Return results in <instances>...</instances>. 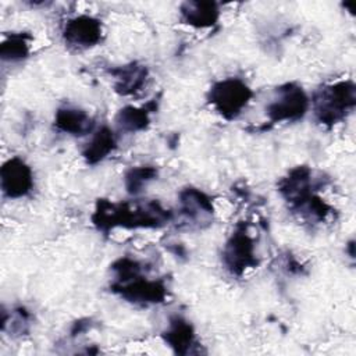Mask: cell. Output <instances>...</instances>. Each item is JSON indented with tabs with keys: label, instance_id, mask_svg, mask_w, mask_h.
<instances>
[{
	"label": "cell",
	"instance_id": "6da1fadb",
	"mask_svg": "<svg viewBox=\"0 0 356 356\" xmlns=\"http://www.w3.org/2000/svg\"><path fill=\"white\" fill-rule=\"evenodd\" d=\"M170 210L156 200L145 203H113L100 199L92 214V221L100 231H110L115 227L124 228H160L171 220Z\"/></svg>",
	"mask_w": 356,
	"mask_h": 356
},
{
	"label": "cell",
	"instance_id": "7a4b0ae2",
	"mask_svg": "<svg viewBox=\"0 0 356 356\" xmlns=\"http://www.w3.org/2000/svg\"><path fill=\"white\" fill-rule=\"evenodd\" d=\"M317 122L334 127L350 114L356 104V86L352 81H337L321 88L312 100Z\"/></svg>",
	"mask_w": 356,
	"mask_h": 356
},
{
	"label": "cell",
	"instance_id": "3957f363",
	"mask_svg": "<svg viewBox=\"0 0 356 356\" xmlns=\"http://www.w3.org/2000/svg\"><path fill=\"white\" fill-rule=\"evenodd\" d=\"M252 97L253 92L248 83L234 76L214 82L207 92V100L211 107L228 121L238 118Z\"/></svg>",
	"mask_w": 356,
	"mask_h": 356
},
{
	"label": "cell",
	"instance_id": "277c9868",
	"mask_svg": "<svg viewBox=\"0 0 356 356\" xmlns=\"http://www.w3.org/2000/svg\"><path fill=\"white\" fill-rule=\"evenodd\" d=\"M309 96L295 82H286L274 90L271 100L266 106V115L270 122H293L307 113Z\"/></svg>",
	"mask_w": 356,
	"mask_h": 356
},
{
	"label": "cell",
	"instance_id": "5b68a950",
	"mask_svg": "<svg viewBox=\"0 0 356 356\" xmlns=\"http://www.w3.org/2000/svg\"><path fill=\"white\" fill-rule=\"evenodd\" d=\"M221 260L224 267L236 277L257 266L253 236L246 225H238L222 246Z\"/></svg>",
	"mask_w": 356,
	"mask_h": 356
},
{
	"label": "cell",
	"instance_id": "8992f818",
	"mask_svg": "<svg viewBox=\"0 0 356 356\" xmlns=\"http://www.w3.org/2000/svg\"><path fill=\"white\" fill-rule=\"evenodd\" d=\"M111 289L122 299L135 305L163 303L167 296V286L161 280H149L143 274L124 282H113Z\"/></svg>",
	"mask_w": 356,
	"mask_h": 356
},
{
	"label": "cell",
	"instance_id": "52a82bcc",
	"mask_svg": "<svg viewBox=\"0 0 356 356\" xmlns=\"http://www.w3.org/2000/svg\"><path fill=\"white\" fill-rule=\"evenodd\" d=\"M0 186L3 195L8 199H21L28 196L35 186L31 165L17 156L6 160L0 170Z\"/></svg>",
	"mask_w": 356,
	"mask_h": 356
},
{
	"label": "cell",
	"instance_id": "ba28073f",
	"mask_svg": "<svg viewBox=\"0 0 356 356\" xmlns=\"http://www.w3.org/2000/svg\"><path fill=\"white\" fill-rule=\"evenodd\" d=\"M63 39L70 47L78 50L90 49L99 44L103 39L102 21L88 14L75 15L64 24Z\"/></svg>",
	"mask_w": 356,
	"mask_h": 356
},
{
	"label": "cell",
	"instance_id": "9c48e42d",
	"mask_svg": "<svg viewBox=\"0 0 356 356\" xmlns=\"http://www.w3.org/2000/svg\"><path fill=\"white\" fill-rule=\"evenodd\" d=\"M179 214L182 218L197 228L209 225L213 220L214 204L211 197L197 188L188 186L178 195Z\"/></svg>",
	"mask_w": 356,
	"mask_h": 356
},
{
	"label": "cell",
	"instance_id": "30bf717a",
	"mask_svg": "<svg viewBox=\"0 0 356 356\" xmlns=\"http://www.w3.org/2000/svg\"><path fill=\"white\" fill-rule=\"evenodd\" d=\"M313 188H316L313 171L306 165L292 168L278 182V192L289 203L291 209L313 195Z\"/></svg>",
	"mask_w": 356,
	"mask_h": 356
},
{
	"label": "cell",
	"instance_id": "8fae6325",
	"mask_svg": "<svg viewBox=\"0 0 356 356\" xmlns=\"http://www.w3.org/2000/svg\"><path fill=\"white\" fill-rule=\"evenodd\" d=\"M53 124L58 132L71 136H85L95 131V120L92 115L86 110L74 106L57 108Z\"/></svg>",
	"mask_w": 356,
	"mask_h": 356
},
{
	"label": "cell",
	"instance_id": "7c38bea8",
	"mask_svg": "<svg viewBox=\"0 0 356 356\" xmlns=\"http://www.w3.org/2000/svg\"><path fill=\"white\" fill-rule=\"evenodd\" d=\"M110 74L114 78V90L122 96H131L143 89L149 78V71L143 64L129 63L113 68Z\"/></svg>",
	"mask_w": 356,
	"mask_h": 356
},
{
	"label": "cell",
	"instance_id": "4fadbf2b",
	"mask_svg": "<svg viewBox=\"0 0 356 356\" xmlns=\"http://www.w3.org/2000/svg\"><path fill=\"white\" fill-rule=\"evenodd\" d=\"M163 339L177 355L192 353V348L196 345L193 325L181 316L170 318L168 325L163 332Z\"/></svg>",
	"mask_w": 356,
	"mask_h": 356
},
{
	"label": "cell",
	"instance_id": "5bb4252c",
	"mask_svg": "<svg viewBox=\"0 0 356 356\" xmlns=\"http://www.w3.org/2000/svg\"><path fill=\"white\" fill-rule=\"evenodd\" d=\"M181 21L196 29L211 28L220 18L218 4L214 1H185L179 8Z\"/></svg>",
	"mask_w": 356,
	"mask_h": 356
},
{
	"label": "cell",
	"instance_id": "9a60e30c",
	"mask_svg": "<svg viewBox=\"0 0 356 356\" xmlns=\"http://www.w3.org/2000/svg\"><path fill=\"white\" fill-rule=\"evenodd\" d=\"M117 147V139L113 129L108 127H102L92 134L90 140L86 143L82 157L88 164H97L103 161L108 154H111Z\"/></svg>",
	"mask_w": 356,
	"mask_h": 356
},
{
	"label": "cell",
	"instance_id": "2e32d148",
	"mask_svg": "<svg viewBox=\"0 0 356 356\" xmlns=\"http://www.w3.org/2000/svg\"><path fill=\"white\" fill-rule=\"evenodd\" d=\"M150 108L146 106H125L115 115V125L120 131L135 134L145 131L150 124Z\"/></svg>",
	"mask_w": 356,
	"mask_h": 356
},
{
	"label": "cell",
	"instance_id": "e0dca14e",
	"mask_svg": "<svg viewBox=\"0 0 356 356\" xmlns=\"http://www.w3.org/2000/svg\"><path fill=\"white\" fill-rule=\"evenodd\" d=\"M31 53V36L28 33H11L0 44V57L7 63L25 60Z\"/></svg>",
	"mask_w": 356,
	"mask_h": 356
},
{
	"label": "cell",
	"instance_id": "ac0fdd59",
	"mask_svg": "<svg viewBox=\"0 0 356 356\" xmlns=\"http://www.w3.org/2000/svg\"><path fill=\"white\" fill-rule=\"evenodd\" d=\"M157 168L153 165H136L129 168L124 175V185L128 193H140L147 184H150L157 177Z\"/></svg>",
	"mask_w": 356,
	"mask_h": 356
},
{
	"label": "cell",
	"instance_id": "d6986e66",
	"mask_svg": "<svg viewBox=\"0 0 356 356\" xmlns=\"http://www.w3.org/2000/svg\"><path fill=\"white\" fill-rule=\"evenodd\" d=\"M31 313L25 307H17L11 313H7L3 310V320H1V328L3 331L10 327V331L15 335L25 334L29 330L31 325Z\"/></svg>",
	"mask_w": 356,
	"mask_h": 356
}]
</instances>
